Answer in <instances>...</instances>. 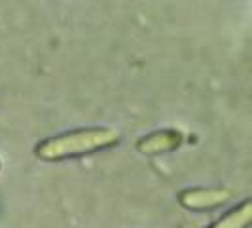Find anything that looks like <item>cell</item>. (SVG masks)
<instances>
[{"label": "cell", "instance_id": "1", "mask_svg": "<svg viewBox=\"0 0 252 228\" xmlns=\"http://www.w3.org/2000/svg\"><path fill=\"white\" fill-rule=\"evenodd\" d=\"M122 141V133L110 126H89L68 129L57 135H50L40 139L34 145V156L42 162H64L78 160L84 156H91L97 152L108 151L118 147Z\"/></svg>", "mask_w": 252, "mask_h": 228}, {"label": "cell", "instance_id": "3", "mask_svg": "<svg viewBox=\"0 0 252 228\" xmlns=\"http://www.w3.org/2000/svg\"><path fill=\"white\" fill-rule=\"evenodd\" d=\"M184 141V135L180 129L175 127H163V129H154L150 133L142 135L135 143V149L142 154V156H161V154H169L180 149Z\"/></svg>", "mask_w": 252, "mask_h": 228}, {"label": "cell", "instance_id": "4", "mask_svg": "<svg viewBox=\"0 0 252 228\" xmlns=\"http://www.w3.org/2000/svg\"><path fill=\"white\" fill-rule=\"evenodd\" d=\"M252 225V200L245 198L233 207H229L226 213L213 221L207 228H251Z\"/></svg>", "mask_w": 252, "mask_h": 228}, {"label": "cell", "instance_id": "5", "mask_svg": "<svg viewBox=\"0 0 252 228\" xmlns=\"http://www.w3.org/2000/svg\"><path fill=\"white\" fill-rule=\"evenodd\" d=\"M0 169H2V162H0Z\"/></svg>", "mask_w": 252, "mask_h": 228}, {"label": "cell", "instance_id": "2", "mask_svg": "<svg viewBox=\"0 0 252 228\" xmlns=\"http://www.w3.org/2000/svg\"><path fill=\"white\" fill-rule=\"evenodd\" d=\"M233 198V190L222 187H188L178 192L177 200L186 211H213Z\"/></svg>", "mask_w": 252, "mask_h": 228}]
</instances>
